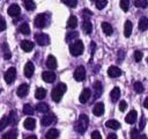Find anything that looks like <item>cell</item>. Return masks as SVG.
<instances>
[{
	"label": "cell",
	"mask_w": 148,
	"mask_h": 139,
	"mask_svg": "<svg viewBox=\"0 0 148 139\" xmlns=\"http://www.w3.org/2000/svg\"><path fill=\"white\" fill-rule=\"evenodd\" d=\"M88 123H89V119H88V116L82 114L80 115L77 122H76V125H75V130L79 132V133H84L87 131V127H88Z\"/></svg>",
	"instance_id": "1"
},
{
	"label": "cell",
	"mask_w": 148,
	"mask_h": 139,
	"mask_svg": "<svg viewBox=\"0 0 148 139\" xmlns=\"http://www.w3.org/2000/svg\"><path fill=\"white\" fill-rule=\"evenodd\" d=\"M83 49H84L83 43H82L81 41H79V39H77V41H74V42L69 45V52H71V54L74 56V57H77V56L82 54Z\"/></svg>",
	"instance_id": "2"
},
{
	"label": "cell",
	"mask_w": 148,
	"mask_h": 139,
	"mask_svg": "<svg viewBox=\"0 0 148 139\" xmlns=\"http://www.w3.org/2000/svg\"><path fill=\"white\" fill-rule=\"evenodd\" d=\"M66 88H67V87H66L65 83H59V85L52 90V94H51L52 100H53L54 102H59V101L61 100L64 93L66 92Z\"/></svg>",
	"instance_id": "3"
},
{
	"label": "cell",
	"mask_w": 148,
	"mask_h": 139,
	"mask_svg": "<svg viewBox=\"0 0 148 139\" xmlns=\"http://www.w3.org/2000/svg\"><path fill=\"white\" fill-rule=\"evenodd\" d=\"M35 41L37 42L38 45L44 46V45H47L50 43V37L45 34H36L35 35Z\"/></svg>",
	"instance_id": "4"
},
{
	"label": "cell",
	"mask_w": 148,
	"mask_h": 139,
	"mask_svg": "<svg viewBox=\"0 0 148 139\" xmlns=\"http://www.w3.org/2000/svg\"><path fill=\"white\" fill-rule=\"evenodd\" d=\"M16 76V70L15 67H9L5 73V81L7 83H13L14 79Z\"/></svg>",
	"instance_id": "5"
},
{
	"label": "cell",
	"mask_w": 148,
	"mask_h": 139,
	"mask_svg": "<svg viewBox=\"0 0 148 139\" xmlns=\"http://www.w3.org/2000/svg\"><path fill=\"white\" fill-rule=\"evenodd\" d=\"M74 78L76 81H83L86 78V70L83 66H79L74 72Z\"/></svg>",
	"instance_id": "6"
},
{
	"label": "cell",
	"mask_w": 148,
	"mask_h": 139,
	"mask_svg": "<svg viewBox=\"0 0 148 139\" xmlns=\"http://www.w3.org/2000/svg\"><path fill=\"white\" fill-rule=\"evenodd\" d=\"M42 79L47 83H52L56 80V73L52 71H45L42 73Z\"/></svg>",
	"instance_id": "7"
},
{
	"label": "cell",
	"mask_w": 148,
	"mask_h": 139,
	"mask_svg": "<svg viewBox=\"0 0 148 139\" xmlns=\"http://www.w3.org/2000/svg\"><path fill=\"white\" fill-rule=\"evenodd\" d=\"M35 25L37 28H44L46 25V16H45V14H38L35 17Z\"/></svg>",
	"instance_id": "8"
},
{
	"label": "cell",
	"mask_w": 148,
	"mask_h": 139,
	"mask_svg": "<svg viewBox=\"0 0 148 139\" xmlns=\"http://www.w3.org/2000/svg\"><path fill=\"white\" fill-rule=\"evenodd\" d=\"M13 118H14V112H10V115L5 116L1 120H0V130H3L7 125L13 123Z\"/></svg>",
	"instance_id": "9"
},
{
	"label": "cell",
	"mask_w": 148,
	"mask_h": 139,
	"mask_svg": "<svg viewBox=\"0 0 148 139\" xmlns=\"http://www.w3.org/2000/svg\"><path fill=\"white\" fill-rule=\"evenodd\" d=\"M90 95H91V90L89 88H84L82 90V93L80 94V97H79V101L81 103H86L88 102V100L90 98Z\"/></svg>",
	"instance_id": "10"
},
{
	"label": "cell",
	"mask_w": 148,
	"mask_h": 139,
	"mask_svg": "<svg viewBox=\"0 0 148 139\" xmlns=\"http://www.w3.org/2000/svg\"><path fill=\"white\" fill-rule=\"evenodd\" d=\"M20 13H21V8H20V6H18V5L13 3V5H10V6H9V8H8V14H9L10 16L15 17V16H17Z\"/></svg>",
	"instance_id": "11"
},
{
	"label": "cell",
	"mask_w": 148,
	"mask_h": 139,
	"mask_svg": "<svg viewBox=\"0 0 148 139\" xmlns=\"http://www.w3.org/2000/svg\"><path fill=\"white\" fill-rule=\"evenodd\" d=\"M108 74H109V76H111V78H117V76L121 75V71H120V68L117 67V66H110L109 70H108Z\"/></svg>",
	"instance_id": "12"
},
{
	"label": "cell",
	"mask_w": 148,
	"mask_h": 139,
	"mask_svg": "<svg viewBox=\"0 0 148 139\" xmlns=\"http://www.w3.org/2000/svg\"><path fill=\"white\" fill-rule=\"evenodd\" d=\"M53 120H54V115L50 112V114H46V115L42 118L40 123H42V125H43V126H47V125H50Z\"/></svg>",
	"instance_id": "13"
},
{
	"label": "cell",
	"mask_w": 148,
	"mask_h": 139,
	"mask_svg": "<svg viewBox=\"0 0 148 139\" xmlns=\"http://www.w3.org/2000/svg\"><path fill=\"white\" fill-rule=\"evenodd\" d=\"M34 70H35V68H34V64H32L31 61H28V63L24 65V75L28 76V78L32 76Z\"/></svg>",
	"instance_id": "14"
},
{
	"label": "cell",
	"mask_w": 148,
	"mask_h": 139,
	"mask_svg": "<svg viewBox=\"0 0 148 139\" xmlns=\"http://www.w3.org/2000/svg\"><path fill=\"white\" fill-rule=\"evenodd\" d=\"M136 116H138V112H136L135 110H131V111L127 114V116L125 117V122L128 123V124H133V123L136 120Z\"/></svg>",
	"instance_id": "15"
},
{
	"label": "cell",
	"mask_w": 148,
	"mask_h": 139,
	"mask_svg": "<svg viewBox=\"0 0 148 139\" xmlns=\"http://www.w3.org/2000/svg\"><path fill=\"white\" fill-rule=\"evenodd\" d=\"M28 92H29V87H28V85L22 83V85H21V86L17 88L16 94H17L20 97H24V96L28 94Z\"/></svg>",
	"instance_id": "16"
},
{
	"label": "cell",
	"mask_w": 148,
	"mask_h": 139,
	"mask_svg": "<svg viewBox=\"0 0 148 139\" xmlns=\"http://www.w3.org/2000/svg\"><path fill=\"white\" fill-rule=\"evenodd\" d=\"M92 112L95 116H102L104 114V104L103 103H96L94 109H92Z\"/></svg>",
	"instance_id": "17"
},
{
	"label": "cell",
	"mask_w": 148,
	"mask_h": 139,
	"mask_svg": "<svg viewBox=\"0 0 148 139\" xmlns=\"http://www.w3.org/2000/svg\"><path fill=\"white\" fill-rule=\"evenodd\" d=\"M132 28H133V24L130 20H127L125 22V25H124V36L125 37H130L131 34H132Z\"/></svg>",
	"instance_id": "18"
},
{
	"label": "cell",
	"mask_w": 148,
	"mask_h": 139,
	"mask_svg": "<svg viewBox=\"0 0 148 139\" xmlns=\"http://www.w3.org/2000/svg\"><path fill=\"white\" fill-rule=\"evenodd\" d=\"M94 90H95V95H94V98H97L98 96L102 95L103 93V87H102V83L99 81H96L94 83Z\"/></svg>",
	"instance_id": "19"
},
{
	"label": "cell",
	"mask_w": 148,
	"mask_h": 139,
	"mask_svg": "<svg viewBox=\"0 0 148 139\" xmlns=\"http://www.w3.org/2000/svg\"><path fill=\"white\" fill-rule=\"evenodd\" d=\"M23 125H24V127H25L27 130H34L35 126H36V120H35L34 118H31V117H28V118L24 120Z\"/></svg>",
	"instance_id": "20"
},
{
	"label": "cell",
	"mask_w": 148,
	"mask_h": 139,
	"mask_svg": "<svg viewBox=\"0 0 148 139\" xmlns=\"http://www.w3.org/2000/svg\"><path fill=\"white\" fill-rule=\"evenodd\" d=\"M21 47H22V50H23V51L29 52V51H31V50H32V47H34V43H32V42H30V41L24 39V41H22V42H21Z\"/></svg>",
	"instance_id": "21"
},
{
	"label": "cell",
	"mask_w": 148,
	"mask_h": 139,
	"mask_svg": "<svg viewBox=\"0 0 148 139\" xmlns=\"http://www.w3.org/2000/svg\"><path fill=\"white\" fill-rule=\"evenodd\" d=\"M110 97H111L112 102H117L119 100V97H120V89L118 87H114L110 93Z\"/></svg>",
	"instance_id": "22"
},
{
	"label": "cell",
	"mask_w": 148,
	"mask_h": 139,
	"mask_svg": "<svg viewBox=\"0 0 148 139\" xmlns=\"http://www.w3.org/2000/svg\"><path fill=\"white\" fill-rule=\"evenodd\" d=\"M102 30H103V32H104L105 35H108V36L112 35V32H113V29H112L111 24L108 23V22H102Z\"/></svg>",
	"instance_id": "23"
},
{
	"label": "cell",
	"mask_w": 148,
	"mask_h": 139,
	"mask_svg": "<svg viewBox=\"0 0 148 139\" xmlns=\"http://www.w3.org/2000/svg\"><path fill=\"white\" fill-rule=\"evenodd\" d=\"M46 66H47L50 70H54V68L57 67V59H56V57L49 56V57H47V60H46Z\"/></svg>",
	"instance_id": "24"
},
{
	"label": "cell",
	"mask_w": 148,
	"mask_h": 139,
	"mask_svg": "<svg viewBox=\"0 0 148 139\" xmlns=\"http://www.w3.org/2000/svg\"><path fill=\"white\" fill-rule=\"evenodd\" d=\"M105 125H106V127L112 129V130H118V129L120 127V123H119L118 120H116V119H110V120H108V122L105 123Z\"/></svg>",
	"instance_id": "25"
},
{
	"label": "cell",
	"mask_w": 148,
	"mask_h": 139,
	"mask_svg": "<svg viewBox=\"0 0 148 139\" xmlns=\"http://www.w3.org/2000/svg\"><path fill=\"white\" fill-rule=\"evenodd\" d=\"M82 30H83L86 34H90V32H91L92 25H91V23H90L89 20H83V22H82Z\"/></svg>",
	"instance_id": "26"
},
{
	"label": "cell",
	"mask_w": 148,
	"mask_h": 139,
	"mask_svg": "<svg viewBox=\"0 0 148 139\" xmlns=\"http://www.w3.org/2000/svg\"><path fill=\"white\" fill-rule=\"evenodd\" d=\"M59 137V131L57 129H51L46 133V139H57Z\"/></svg>",
	"instance_id": "27"
},
{
	"label": "cell",
	"mask_w": 148,
	"mask_h": 139,
	"mask_svg": "<svg viewBox=\"0 0 148 139\" xmlns=\"http://www.w3.org/2000/svg\"><path fill=\"white\" fill-rule=\"evenodd\" d=\"M76 25H77V19H76V16H74V15L69 16V19L67 21V27L71 28V29H74V28H76Z\"/></svg>",
	"instance_id": "28"
},
{
	"label": "cell",
	"mask_w": 148,
	"mask_h": 139,
	"mask_svg": "<svg viewBox=\"0 0 148 139\" xmlns=\"http://www.w3.org/2000/svg\"><path fill=\"white\" fill-rule=\"evenodd\" d=\"M35 96H36V98L42 100V98H44L46 96V90L44 88H42V87H38L36 89V92H35Z\"/></svg>",
	"instance_id": "29"
},
{
	"label": "cell",
	"mask_w": 148,
	"mask_h": 139,
	"mask_svg": "<svg viewBox=\"0 0 148 139\" xmlns=\"http://www.w3.org/2000/svg\"><path fill=\"white\" fill-rule=\"evenodd\" d=\"M139 29L140 30H147L148 29V19L147 17H141L139 20Z\"/></svg>",
	"instance_id": "30"
},
{
	"label": "cell",
	"mask_w": 148,
	"mask_h": 139,
	"mask_svg": "<svg viewBox=\"0 0 148 139\" xmlns=\"http://www.w3.org/2000/svg\"><path fill=\"white\" fill-rule=\"evenodd\" d=\"M36 109H37V111H39V112L46 114V112L49 111V105H47L46 103H39V104H37Z\"/></svg>",
	"instance_id": "31"
},
{
	"label": "cell",
	"mask_w": 148,
	"mask_h": 139,
	"mask_svg": "<svg viewBox=\"0 0 148 139\" xmlns=\"http://www.w3.org/2000/svg\"><path fill=\"white\" fill-rule=\"evenodd\" d=\"M2 139H17V132L16 131H9L2 136Z\"/></svg>",
	"instance_id": "32"
},
{
	"label": "cell",
	"mask_w": 148,
	"mask_h": 139,
	"mask_svg": "<svg viewBox=\"0 0 148 139\" xmlns=\"http://www.w3.org/2000/svg\"><path fill=\"white\" fill-rule=\"evenodd\" d=\"M20 30L23 35H29L30 34V27L28 23H22L21 27H20Z\"/></svg>",
	"instance_id": "33"
},
{
	"label": "cell",
	"mask_w": 148,
	"mask_h": 139,
	"mask_svg": "<svg viewBox=\"0 0 148 139\" xmlns=\"http://www.w3.org/2000/svg\"><path fill=\"white\" fill-rule=\"evenodd\" d=\"M133 88H134V90H135L138 94H141V93L143 92V86H142V83L139 82V81H135V82L133 83Z\"/></svg>",
	"instance_id": "34"
},
{
	"label": "cell",
	"mask_w": 148,
	"mask_h": 139,
	"mask_svg": "<svg viewBox=\"0 0 148 139\" xmlns=\"http://www.w3.org/2000/svg\"><path fill=\"white\" fill-rule=\"evenodd\" d=\"M23 5H24V7H25V9H28V10H32V9H35V2L32 1V0H25L24 2H23Z\"/></svg>",
	"instance_id": "35"
},
{
	"label": "cell",
	"mask_w": 148,
	"mask_h": 139,
	"mask_svg": "<svg viewBox=\"0 0 148 139\" xmlns=\"http://www.w3.org/2000/svg\"><path fill=\"white\" fill-rule=\"evenodd\" d=\"M134 5L139 8H146L148 6V1L147 0H134Z\"/></svg>",
	"instance_id": "36"
},
{
	"label": "cell",
	"mask_w": 148,
	"mask_h": 139,
	"mask_svg": "<svg viewBox=\"0 0 148 139\" xmlns=\"http://www.w3.org/2000/svg\"><path fill=\"white\" fill-rule=\"evenodd\" d=\"M23 112L25 115H32L34 114V108L30 104H24L23 105Z\"/></svg>",
	"instance_id": "37"
},
{
	"label": "cell",
	"mask_w": 148,
	"mask_h": 139,
	"mask_svg": "<svg viewBox=\"0 0 148 139\" xmlns=\"http://www.w3.org/2000/svg\"><path fill=\"white\" fill-rule=\"evenodd\" d=\"M130 7V0H120V8L124 12H127Z\"/></svg>",
	"instance_id": "38"
},
{
	"label": "cell",
	"mask_w": 148,
	"mask_h": 139,
	"mask_svg": "<svg viewBox=\"0 0 148 139\" xmlns=\"http://www.w3.org/2000/svg\"><path fill=\"white\" fill-rule=\"evenodd\" d=\"M108 3V0H97L96 1V8L97 9H103Z\"/></svg>",
	"instance_id": "39"
},
{
	"label": "cell",
	"mask_w": 148,
	"mask_h": 139,
	"mask_svg": "<svg viewBox=\"0 0 148 139\" xmlns=\"http://www.w3.org/2000/svg\"><path fill=\"white\" fill-rule=\"evenodd\" d=\"M142 52L141 51H134V60L136 61V63H139V61H141V59H142Z\"/></svg>",
	"instance_id": "40"
},
{
	"label": "cell",
	"mask_w": 148,
	"mask_h": 139,
	"mask_svg": "<svg viewBox=\"0 0 148 139\" xmlns=\"http://www.w3.org/2000/svg\"><path fill=\"white\" fill-rule=\"evenodd\" d=\"M140 134H139V131L138 129H132L131 130V139H139Z\"/></svg>",
	"instance_id": "41"
},
{
	"label": "cell",
	"mask_w": 148,
	"mask_h": 139,
	"mask_svg": "<svg viewBox=\"0 0 148 139\" xmlns=\"http://www.w3.org/2000/svg\"><path fill=\"white\" fill-rule=\"evenodd\" d=\"M77 36H79V34L75 32V31H74V32H68V35H67V37H66V41H67V42H71L72 39L76 38Z\"/></svg>",
	"instance_id": "42"
},
{
	"label": "cell",
	"mask_w": 148,
	"mask_h": 139,
	"mask_svg": "<svg viewBox=\"0 0 148 139\" xmlns=\"http://www.w3.org/2000/svg\"><path fill=\"white\" fill-rule=\"evenodd\" d=\"M64 2L69 7H75L77 3V0H64Z\"/></svg>",
	"instance_id": "43"
},
{
	"label": "cell",
	"mask_w": 148,
	"mask_h": 139,
	"mask_svg": "<svg viewBox=\"0 0 148 139\" xmlns=\"http://www.w3.org/2000/svg\"><path fill=\"white\" fill-rule=\"evenodd\" d=\"M90 15H91V12L88 10V9H84V10L82 12V16H83L84 20H88V19L90 17Z\"/></svg>",
	"instance_id": "44"
},
{
	"label": "cell",
	"mask_w": 148,
	"mask_h": 139,
	"mask_svg": "<svg viewBox=\"0 0 148 139\" xmlns=\"http://www.w3.org/2000/svg\"><path fill=\"white\" fill-rule=\"evenodd\" d=\"M91 139H102V136H101V133L98 131H92Z\"/></svg>",
	"instance_id": "45"
},
{
	"label": "cell",
	"mask_w": 148,
	"mask_h": 139,
	"mask_svg": "<svg viewBox=\"0 0 148 139\" xmlns=\"http://www.w3.org/2000/svg\"><path fill=\"white\" fill-rule=\"evenodd\" d=\"M5 29H6V22H5L3 17L0 15V31H2V30H5Z\"/></svg>",
	"instance_id": "46"
},
{
	"label": "cell",
	"mask_w": 148,
	"mask_h": 139,
	"mask_svg": "<svg viewBox=\"0 0 148 139\" xmlns=\"http://www.w3.org/2000/svg\"><path fill=\"white\" fill-rule=\"evenodd\" d=\"M126 108H127V103H126L125 101H121V102L119 103V110H120V111H125Z\"/></svg>",
	"instance_id": "47"
},
{
	"label": "cell",
	"mask_w": 148,
	"mask_h": 139,
	"mask_svg": "<svg viewBox=\"0 0 148 139\" xmlns=\"http://www.w3.org/2000/svg\"><path fill=\"white\" fill-rule=\"evenodd\" d=\"M3 47H5V58L6 59H8V58H10V52H9V50L7 49V44H3Z\"/></svg>",
	"instance_id": "48"
},
{
	"label": "cell",
	"mask_w": 148,
	"mask_h": 139,
	"mask_svg": "<svg viewBox=\"0 0 148 139\" xmlns=\"http://www.w3.org/2000/svg\"><path fill=\"white\" fill-rule=\"evenodd\" d=\"M145 124H146V119L142 117L140 119V124H139V130H143L145 129Z\"/></svg>",
	"instance_id": "49"
},
{
	"label": "cell",
	"mask_w": 148,
	"mask_h": 139,
	"mask_svg": "<svg viewBox=\"0 0 148 139\" xmlns=\"http://www.w3.org/2000/svg\"><path fill=\"white\" fill-rule=\"evenodd\" d=\"M106 139H117V136L114 134V133H110L109 136H108V138Z\"/></svg>",
	"instance_id": "50"
},
{
	"label": "cell",
	"mask_w": 148,
	"mask_h": 139,
	"mask_svg": "<svg viewBox=\"0 0 148 139\" xmlns=\"http://www.w3.org/2000/svg\"><path fill=\"white\" fill-rule=\"evenodd\" d=\"M143 107H145L146 109H148V97L145 100V102H143Z\"/></svg>",
	"instance_id": "51"
},
{
	"label": "cell",
	"mask_w": 148,
	"mask_h": 139,
	"mask_svg": "<svg viewBox=\"0 0 148 139\" xmlns=\"http://www.w3.org/2000/svg\"><path fill=\"white\" fill-rule=\"evenodd\" d=\"M25 139H37V137H36V136H29V137H27Z\"/></svg>",
	"instance_id": "52"
},
{
	"label": "cell",
	"mask_w": 148,
	"mask_h": 139,
	"mask_svg": "<svg viewBox=\"0 0 148 139\" xmlns=\"http://www.w3.org/2000/svg\"><path fill=\"white\" fill-rule=\"evenodd\" d=\"M139 139H147V137H146L145 134H140V137H139Z\"/></svg>",
	"instance_id": "53"
},
{
	"label": "cell",
	"mask_w": 148,
	"mask_h": 139,
	"mask_svg": "<svg viewBox=\"0 0 148 139\" xmlns=\"http://www.w3.org/2000/svg\"><path fill=\"white\" fill-rule=\"evenodd\" d=\"M91 1H95V2H96V1H97V0H91Z\"/></svg>",
	"instance_id": "54"
},
{
	"label": "cell",
	"mask_w": 148,
	"mask_h": 139,
	"mask_svg": "<svg viewBox=\"0 0 148 139\" xmlns=\"http://www.w3.org/2000/svg\"><path fill=\"white\" fill-rule=\"evenodd\" d=\"M147 63H148V58H147Z\"/></svg>",
	"instance_id": "55"
}]
</instances>
